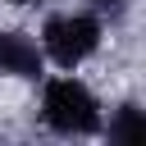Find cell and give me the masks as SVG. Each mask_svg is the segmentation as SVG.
Segmentation results:
<instances>
[{"label":"cell","mask_w":146,"mask_h":146,"mask_svg":"<svg viewBox=\"0 0 146 146\" xmlns=\"http://www.w3.org/2000/svg\"><path fill=\"white\" fill-rule=\"evenodd\" d=\"M14 5H36V0H14Z\"/></svg>","instance_id":"obj_5"},{"label":"cell","mask_w":146,"mask_h":146,"mask_svg":"<svg viewBox=\"0 0 146 146\" xmlns=\"http://www.w3.org/2000/svg\"><path fill=\"white\" fill-rule=\"evenodd\" d=\"M110 141H123V146H146V110H132L123 105L110 123Z\"/></svg>","instance_id":"obj_4"},{"label":"cell","mask_w":146,"mask_h":146,"mask_svg":"<svg viewBox=\"0 0 146 146\" xmlns=\"http://www.w3.org/2000/svg\"><path fill=\"white\" fill-rule=\"evenodd\" d=\"M46 123L55 132H96L100 114H96L91 91L73 78H55L46 87Z\"/></svg>","instance_id":"obj_1"},{"label":"cell","mask_w":146,"mask_h":146,"mask_svg":"<svg viewBox=\"0 0 146 146\" xmlns=\"http://www.w3.org/2000/svg\"><path fill=\"white\" fill-rule=\"evenodd\" d=\"M41 36H46L50 59H55L59 68H73V64H82V59L100 46V23H96L91 14H59V18L46 23Z\"/></svg>","instance_id":"obj_2"},{"label":"cell","mask_w":146,"mask_h":146,"mask_svg":"<svg viewBox=\"0 0 146 146\" xmlns=\"http://www.w3.org/2000/svg\"><path fill=\"white\" fill-rule=\"evenodd\" d=\"M0 68L14 78H36L41 73V50L23 32H0Z\"/></svg>","instance_id":"obj_3"}]
</instances>
